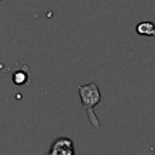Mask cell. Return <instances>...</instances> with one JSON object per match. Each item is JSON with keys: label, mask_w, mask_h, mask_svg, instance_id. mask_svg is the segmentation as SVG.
Segmentation results:
<instances>
[{"label": "cell", "mask_w": 155, "mask_h": 155, "mask_svg": "<svg viewBox=\"0 0 155 155\" xmlns=\"http://www.w3.org/2000/svg\"><path fill=\"white\" fill-rule=\"evenodd\" d=\"M78 92H79V96H80V99H81L82 108L86 110L91 125L96 130H99L101 128V122H99V119L97 117V115L93 111V108L102 99V94H101L99 87L97 86L96 82H90V84L79 86L78 87Z\"/></svg>", "instance_id": "cell-1"}, {"label": "cell", "mask_w": 155, "mask_h": 155, "mask_svg": "<svg viewBox=\"0 0 155 155\" xmlns=\"http://www.w3.org/2000/svg\"><path fill=\"white\" fill-rule=\"evenodd\" d=\"M46 155H75L73 139L68 137L56 138L52 142L50 150L46 153Z\"/></svg>", "instance_id": "cell-2"}, {"label": "cell", "mask_w": 155, "mask_h": 155, "mask_svg": "<svg viewBox=\"0 0 155 155\" xmlns=\"http://www.w3.org/2000/svg\"><path fill=\"white\" fill-rule=\"evenodd\" d=\"M136 33L140 36H155V24L150 21L139 22L136 25Z\"/></svg>", "instance_id": "cell-3"}, {"label": "cell", "mask_w": 155, "mask_h": 155, "mask_svg": "<svg viewBox=\"0 0 155 155\" xmlns=\"http://www.w3.org/2000/svg\"><path fill=\"white\" fill-rule=\"evenodd\" d=\"M29 81V70H28V67L24 65L23 68H19L18 70L13 71L12 74V82L17 86H22V85H25L28 84Z\"/></svg>", "instance_id": "cell-4"}]
</instances>
